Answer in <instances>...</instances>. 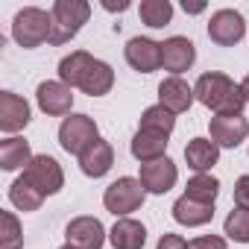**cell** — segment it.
I'll list each match as a JSON object with an SVG mask.
<instances>
[{
    "instance_id": "cell-17",
    "label": "cell",
    "mask_w": 249,
    "mask_h": 249,
    "mask_svg": "<svg viewBox=\"0 0 249 249\" xmlns=\"http://www.w3.org/2000/svg\"><path fill=\"white\" fill-rule=\"evenodd\" d=\"M108 240L114 249H144L147 229H144V223H138L132 217H120L114 223V229L108 231Z\"/></svg>"
},
{
    "instance_id": "cell-6",
    "label": "cell",
    "mask_w": 249,
    "mask_h": 249,
    "mask_svg": "<svg viewBox=\"0 0 249 249\" xmlns=\"http://www.w3.org/2000/svg\"><path fill=\"white\" fill-rule=\"evenodd\" d=\"M24 179H27L36 191H41L44 196L59 194L62 185H65V173H62V167H59V161H56L53 156H36V159L24 167Z\"/></svg>"
},
{
    "instance_id": "cell-32",
    "label": "cell",
    "mask_w": 249,
    "mask_h": 249,
    "mask_svg": "<svg viewBox=\"0 0 249 249\" xmlns=\"http://www.w3.org/2000/svg\"><path fill=\"white\" fill-rule=\"evenodd\" d=\"M156 249H188V240L179 237V234H161V240H159Z\"/></svg>"
},
{
    "instance_id": "cell-3",
    "label": "cell",
    "mask_w": 249,
    "mask_h": 249,
    "mask_svg": "<svg viewBox=\"0 0 249 249\" xmlns=\"http://www.w3.org/2000/svg\"><path fill=\"white\" fill-rule=\"evenodd\" d=\"M50 33H53V15L38 6H24L12 21V38L27 50L50 41Z\"/></svg>"
},
{
    "instance_id": "cell-5",
    "label": "cell",
    "mask_w": 249,
    "mask_h": 249,
    "mask_svg": "<svg viewBox=\"0 0 249 249\" xmlns=\"http://www.w3.org/2000/svg\"><path fill=\"white\" fill-rule=\"evenodd\" d=\"M97 138H100V129H97L94 117L88 114H68L59 126V144L71 156H82Z\"/></svg>"
},
{
    "instance_id": "cell-15",
    "label": "cell",
    "mask_w": 249,
    "mask_h": 249,
    "mask_svg": "<svg viewBox=\"0 0 249 249\" xmlns=\"http://www.w3.org/2000/svg\"><path fill=\"white\" fill-rule=\"evenodd\" d=\"M30 123V103L12 91L0 94V129L3 132H18Z\"/></svg>"
},
{
    "instance_id": "cell-28",
    "label": "cell",
    "mask_w": 249,
    "mask_h": 249,
    "mask_svg": "<svg viewBox=\"0 0 249 249\" xmlns=\"http://www.w3.org/2000/svg\"><path fill=\"white\" fill-rule=\"evenodd\" d=\"M0 249H24V234L21 223L12 211H0Z\"/></svg>"
},
{
    "instance_id": "cell-24",
    "label": "cell",
    "mask_w": 249,
    "mask_h": 249,
    "mask_svg": "<svg viewBox=\"0 0 249 249\" xmlns=\"http://www.w3.org/2000/svg\"><path fill=\"white\" fill-rule=\"evenodd\" d=\"M9 199H12V205L21 208V211H38L41 202H44V194L36 191L24 176H18V179L9 185Z\"/></svg>"
},
{
    "instance_id": "cell-21",
    "label": "cell",
    "mask_w": 249,
    "mask_h": 249,
    "mask_svg": "<svg viewBox=\"0 0 249 249\" xmlns=\"http://www.w3.org/2000/svg\"><path fill=\"white\" fill-rule=\"evenodd\" d=\"M164 153H167V135H156V132H144V129L135 132V138H132V156L141 164L159 161V159H164Z\"/></svg>"
},
{
    "instance_id": "cell-35",
    "label": "cell",
    "mask_w": 249,
    "mask_h": 249,
    "mask_svg": "<svg viewBox=\"0 0 249 249\" xmlns=\"http://www.w3.org/2000/svg\"><path fill=\"white\" fill-rule=\"evenodd\" d=\"M202 9H205L202 3H199V6H188V0H185V12H202Z\"/></svg>"
},
{
    "instance_id": "cell-34",
    "label": "cell",
    "mask_w": 249,
    "mask_h": 249,
    "mask_svg": "<svg viewBox=\"0 0 249 249\" xmlns=\"http://www.w3.org/2000/svg\"><path fill=\"white\" fill-rule=\"evenodd\" d=\"M240 91H243V97H246V103H249V76L240 82Z\"/></svg>"
},
{
    "instance_id": "cell-30",
    "label": "cell",
    "mask_w": 249,
    "mask_h": 249,
    "mask_svg": "<svg viewBox=\"0 0 249 249\" xmlns=\"http://www.w3.org/2000/svg\"><path fill=\"white\" fill-rule=\"evenodd\" d=\"M188 249H226V240L220 234H202V237H194Z\"/></svg>"
},
{
    "instance_id": "cell-18",
    "label": "cell",
    "mask_w": 249,
    "mask_h": 249,
    "mask_svg": "<svg viewBox=\"0 0 249 249\" xmlns=\"http://www.w3.org/2000/svg\"><path fill=\"white\" fill-rule=\"evenodd\" d=\"M111 85H114V71H111V65H106L103 59H94V62L88 65V71L82 73V79H79L76 88H82L88 97H103V94L111 91Z\"/></svg>"
},
{
    "instance_id": "cell-22",
    "label": "cell",
    "mask_w": 249,
    "mask_h": 249,
    "mask_svg": "<svg viewBox=\"0 0 249 249\" xmlns=\"http://www.w3.org/2000/svg\"><path fill=\"white\" fill-rule=\"evenodd\" d=\"M33 159L36 156L30 150V141H24V138H6V141H0V167H3V170L27 167Z\"/></svg>"
},
{
    "instance_id": "cell-33",
    "label": "cell",
    "mask_w": 249,
    "mask_h": 249,
    "mask_svg": "<svg viewBox=\"0 0 249 249\" xmlns=\"http://www.w3.org/2000/svg\"><path fill=\"white\" fill-rule=\"evenodd\" d=\"M108 12H123V9H129V3H126V0H120V3H103Z\"/></svg>"
},
{
    "instance_id": "cell-10",
    "label": "cell",
    "mask_w": 249,
    "mask_h": 249,
    "mask_svg": "<svg viewBox=\"0 0 249 249\" xmlns=\"http://www.w3.org/2000/svg\"><path fill=\"white\" fill-rule=\"evenodd\" d=\"M65 234L73 249H103V243H106V229L97 217H73L68 223Z\"/></svg>"
},
{
    "instance_id": "cell-16",
    "label": "cell",
    "mask_w": 249,
    "mask_h": 249,
    "mask_svg": "<svg viewBox=\"0 0 249 249\" xmlns=\"http://www.w3.org/2000/svg\"><path fill=\"white\" fill-rule=\"evenodd\" d=\"M111 164H114V150H111V144L103 141V138H97V141L79 156V167H82V173L91 176V179L106 176V173L111 170Z\"/></svg>"
},
{
    "instance_id": "cell-9",
    "label": "cell",
    "mask_w": 249,
    "mask_h": 249,
    "mask_svg": "<svg viewBox=\"0 0 249 249\" xmlns=\"http://www.w3.org/2000/svg\"><path fill=\"white\" fill-rule=\"evenodd\" d=\"M36 100H38V108L50 117H62V114H71L73 108V94L71 88L62 82V79H47L36 88Z\"/></svg>"
},
{
    "instance_id": "cell-29",
    "label": "cell",
    "mask_w": 249,
    "mask_h": 249,
    "mask_svg": "<svg viewBox=\"0 0 249 249\" xmlns=\"http://www.w3.org/2000/svg\"><path fill=\"white\" fill-rule=\"evenodd\" d=\"M223 231L237 240V243H249V208H234L229 211L226 223H223Z\"/></svg>"
},
{
    "instance_id": "cell-19",
    "label": "cell",
    "mask_w": 249,
    "mask_h": 249,
    "mask_svg": "<svg viewBox=\"0 0 249 249\" xmlns=\"http://www.w3.org/2000/svg\"><path fill=\"white\" fill-rule=\"evenodd\" d=\"M173 220L182 223V226H188V229L205 226V223L214 220V205L196 202V199H191V196H179V199L173 202Z\"/></svg>"
},
{
    "instance_id": "cell-4",
    "label": "cell",
    "mask_w": 249,
    "mask_h": 249,
    "mask_svg": "<svg viewBox=\"0 0 249 249\" xmlns=\"http://www.w3.org/2000/svg\"><path fill=\"white\" fill-rule=\"evenodd\" d=\"M144 199H147V191H144L141 179H135V176H120V179H114L106 188V194H103V205L114 217H126V214L138 211L144 205Z\"/></svg>"
},
{
    "instance_id": "cell-7",
    "label": "cell",
    "mask_w": 249,
    "mask_h": 249,
    "mask_svg": "<svg viewBox=\"0 0 249 249\" xmlns=\"http://www.w3.org/2000/svg\"><path fill=\"white\" fill-rule=\"evenodd\" d=\"M246 36V21L234 9H217L208 21V38L220 47H234Z\"/></svg>"
},
{
    "instance_id": "cell-8",
    "label": "cell",
    "mask_w": 249,
    "mask_h": 249,
    "mask_svg": "<svg viewBox=\"0 0 249 249\" xmlns=\"http://www.w3.org/2000/svg\"><path fill=\"white\" fill-rule=\"evenodd\" d=\"M208 129H211V141L217 147L234 150L249 135V120L243 114H214L211 123H208Z\"/></svg>"
},
{
    "instance_id": "cell-14",
    "label": "cell",
    "mask_w": 249,
    "mask_h": 249,
    "mask_svg": "<svg viewBox=\"0 0 249 249\" xmlns=\"http://www.w3.org/2000/svg\"><path fill=\"white\" fill-rule=\"evenodd\" d=\"M194 88L182 79V76H167L161 85H159V106H164L170 114H182L191 108L194 103Z\"/></svg>"
},
{
    "instance_id": "cell-31",
    "label": "cell",
    "mask_w": 249,
    "mask_h": 249,
    "mask_svg": "<svg viewBox=\"0 0 249 249\" xmlns=\"http://www.w3.org/2000/svg\"><path fill=\"white\" fill-rule=\"evenodd\" d=\"M234 202L237 208H249V176H240L234 182Z\"/></svg>"
},
{
    "instance_id": "cell-36",
    "label": "cell",
    "mask_w": 249,
    "mask_h": 249,
    "mask_svg": "<svg viewBox=\"0 0 249 249\" xmlns=\"http://www.w3.org/2000/svg\"><path fill=\"white\" fill-rule=\"evenodd\" d=\"M59 249H73V246H71V243H65V246H59Z\"/></svg>"
},
{
    "instance_id": "cell-25",
    "label": "cell",
    "mask_w": 249,
    "mask_h": 249,
    "mask_svg": "<svg viewBox=\"0 0 249 249\" xmlns=\"http://www.w3.org/2000/svg\"><path fill=\"white\" fill-rule=\"evenodd\" d=\"M141 129L144 132H156V135H167L176 129V117L164 108V106H150L144 114H141Z\"/></svg>"
},
{
    "instance_id": "cell-11",
    "label": "cell",
    "mask_w": 249,
    "mask_h": 249,
    "mask_svg": "<svg viewBox=\"0 0 249 249\" xmlns=\"http://www.w3.org/2000/svg\"><path fill=\"white\" fill-rule=\"evenodd\" d=\"M123 53H126L129 68H135L138 73H153V71L161 68V44L153 41V38L135 36V38L126 41V50Z\"/></svg>"
},
{
    "instance_id": "cell-23",
    "label": "cell",
    "mask_w": 249,
    "mask_h": 249,
    "mask_svg": "<svg viewBox=\"0 0 249 249\" xmlns=\"http://www.w3.org/2000/svg\"><path fill=\"white\" fill-rule=\"evenodd\" d=\"M91 62H94L91 53H85V50H73L71 56H65V59L59 62V79H62L68 88H76L79 79H82V73L88 71Z\"/></svg>"
},
{
    "instance_id": "cell-26",
    "label": "cell",
    "mask_w": 249,
    "mask_h": 249,
    "mask_svg": "<svg viewBox=\"0 0 249 249\" xmlns=\"http://www.w3.org/2000/svg\"><path fill=\"white\" fill-rule=\"evenodd\" d=\"M138 15H141V21L147 27L161 30L173 18V3H170V0H144V3L138 6Z\"/></svg>"
},
{
    "instance_id": "cell-12",
    "label": "cell",
    "mask_w": 249,
    "mask_h": 249,
    "mask_svg": "<svg viewBox=\"0 0 249 249\" xmlns=\"http://www.w3.org/2000/svg\"><path fill=\"white\" fill-rule=\"evenodd\" d=\"M196 62V47L191 38L185 36H173L167 41H161V68L170 71L173 76H179L182 71H188Z\"/></svg>"
},
{
    "instance_id": "cell-2",
    "label": "cell",
    "mask_w": 249,
    "mask_h": 249,
    "mask_svg": "<svg viewBox=\"0 0 249 249\" xmlns=\"http://www.w3.org/2000/svg\"><path fill=\"white\" fill-rule=\"evenodd\" d=\"M50 15H53L50 44L59 47V44H68L71 38H76L82 24L91 18V3H85V0H56Z\"/></svg>"
},
{
    "instance_id": "cell-20",
    "label": "cell",
    "mask_w": 249,
    "mask_h": 249,
    "mask_svg": "<svg viewBox=\"0 0 249 249\" xmlns=\"http://www.w3.org/2000/svg\"><path fill=\"white\" fill-rule=\"evenodd\" d=\"M217 159H220V147H217L211 138H194V141H188V147H185V161H188V167L196 170V173H208V170L217 164Z\"/></svg>"
},
{
    "instance_id": "cell-27",
    "label": "cell",
    "mask_w": 249,
    "mask_h": 249,
    "mask_svg": "<svg viewBox=\"0 0 249 249\" xmlns=\"http://www.w3.org/2000/svg\"><path fill=\"white\" fill-rule=\"evenodd\" d=\"M217 194H220V182H217L211 173H196V176L188 179V191H185V196H191V199H196V202H208V205H214Z\"/></svg>"
},
{
    "instance_id": "cell-1",
    "label": "cell",
    "mask_w": 249,
    "mask_h": 249,
    "mask_svg": "<svg viewBox=\"0 0 249 249\" xmlns=\"http://www.w3.org/2000/svg\"><path fill=\"white\" fill-rule=\"evenodd\" d=\"M194 97L205 108H211L214 114H243V106H246V97H243L240 85L234 79H229L226 73H220V71L202 73L194 85Z\"/></svg>"
},
{
    "instance_id": "cell-13",
    "label": "cell",
    "mask_w": 249,
    "mask_h": 249,
    "mask_svg": "<svg viewBox=\"0 0 249 249\" xmlns=\"http://www.w3.org/2000/svg\"><path fill=\"white\" fill-rule=\"evenodd\" d=\"M141 185H144V191H150V194H167L173 185H176V179H179V170H176V164L164 156V159H159V161H150V164H141Z\"/></svg>"
}]
</instances>
